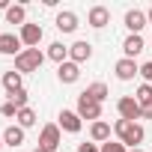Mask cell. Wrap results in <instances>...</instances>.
<instances>
[{"label": "cell", "instance_id": "cell-1", "mask_svg": "<svg viewBox=\"0 0 152 152\" xmlns=\"http://www.w3.org/2000/svg\"><path fill=\"white\" fill-rule=\"evenodd\" d=\"M113 134H116V140H119L122 146H128V149H137V146L143 143V137H146L143 125H140V122H128V119H116V122H113Z\"/></svg>", "mask_w": 152, "mask_h": 152}, {"label": "cell", "instance_id": "cell-2", "mask_svg": "<svg viewBox=\"0 0 152 152\" xmlns=\"http://www.w3.org/2000/svg\"><path fill=\"white\" fill-rule=\"evenodd\" d=\"M45 57H48V54H42L39 48H24V51L15 57V72H21V75H27V72H39L42 63H45Z\"/></svg>", "mask_w": 152, "mask_h": 152}, {"label": "cell", "instance_id": "cell-3", "mask_svg": "<svg viewBox=\"0 0 152 152\" xmlns=\"http://www.w3.org/2000/svg\"><path fill=\"white\" fill-rule=\"evenodd\" d=\"M60 143H63V131H60V125H57V122L42 125V131H39V146H42L45 152H57Z\"/></svg>", "mask_w": 152, "mask_h": 152}, {"label": "cell", "instance_id": "cell-4", "mask_svg": "<svg viewBox=\"0 0 152 152\" xmlns=\"http://www.w3.org/2000/svg\"><path fill=\"white\" fill-rule=\"evenodd\" d=\"M78 116H81V119H90V122H99V119H102V104L93 102L87 93H81V96H78Z\"/></svg>", "mask_w": 152, "mask_h": 152}, {"label": "cell", "instance_id": "cell-5", "mask_svg": "<svg viewBox=\"0 0 152 152\" xmlns=\"http://www.w3.org/2000/svg\"><path fill=\"white\" fill-rule=\"evenodd\" d=\"M116 110H119V119H128V122H137V119L143 116V107L137 104L134 96H122V99L116 102Z\"/></svg>", "mask_w": 152, "mask_h": 152}, {"label": "cell", "instance_id": "cell-6", "mask_svg": "<svg viewBox=\"0 0 152 152\" xmlns=\"http://www.w3.org/2000/svg\"><path fill=\"white\" fill-rule=\"evenodd\" d=\"M57 125H60V131L78 134V131L84 128V119L78 116V110H60V116H57Z\"/></svg>", "mask_w": 152, "mask_h": 152}, {"label": "cell", "instance_id": "cell-7", "mask_svg": "<svg viewBox=\"0 0 152 152\" xmlns=\"http://www.w3.org/2000/svg\"><path fill=\"white\" fill-rule=\"evenodd\" d=\"M42 36H45V30H42V24H24V27H21V33H18V39H21V45H27V48H39V42H42Z\"/></svg>", "mask_w": 152, "mask_h": 152}, {"label": "cell", "instance_id": "cell-8", "mask_svg": "<svg viewBox=\"0 0 152 152\" xmlns=\"http://www.w3.org/2000/svg\"><path fill=\"white\" fill-rule=\"evenodd\" d=\"M113 72H116V78H119V81H134L137 75H140V66H137L134 60H128V57H122V60H116V66H113Z\"/></svg>", "mask_w": 152, "mask_h": 152}, {"label": "cell", "instance_id": "cell-9", "mask_svg": "<svg viewBox=\"0 0 152 152\" xmlns=\"http://www.w3.org/2000/svg\"><path fill=\"white\" fill-rule=\"evenodd\" d=\"M78 78H81V66H78V63L66 60L63 66H57V81H60V84H75Z\"/></svg>", "mask_w": 152, "mask_h": 152}, {"label": "cell", "instance_id": "cell-10", "mask_svg": "<svg viewBox=\"0 0 152 152\" xmlns=\"http://www.w3.org/2000/svg\"><path fill=\"white\" fill-rule=\"evenodd\" d=\"M87 24L96 27V30L107 27V24H110V9H107V6H93V9L87 12Z\"/></svg>", "mask_w": 152, "mask_h": 152}, {"label": "cell", "instance_id": "cell-11", "mask_svg": "<svg viewBox=\"0 0 152 152\" xmlns=\"http://www.w3.org/2000/svg\"><path fill=\"white\" fill-rule=\"evenodd\" d=\"M90 57H93V45H90V42L81 39V42L69 45V60H72V63H78V66H81V63H87Z\"/></svg>", "mask_w": 152, "mask_h": 152}, {"label": "cell", "instance_id": "cell-12", "mask_svg": "<svg viewBox=\"0 0 152 152\" xmlns=\"http://www.w3.org/2000/svg\"><path fill=\"white\" fill-rule=\"evenodd\" d=\"M24 48H21V39L15 33H0V54H6V57H18Z\"/></svg>", "mask_w": 152, "mask_h": 152}, {"label": "cell", "instance_id": "cell-13", "mask_svg": "<svg viewBox=\"0 0 152 152\" xmlns=\"http://www.w3.org/2000/svg\"><path fill=\"white\" fill-rule=\"evenodd\" d=\"M110 131H113V125H110V122H104V119H99V122H93V125H90V140L102 146V143H107V140H110Z\"/></svg>", "mask_w": 152, "mask_h": 152}, {"label": "cell", "instance_id": "cell-14", "mask_svg": "<svg viewBox=\"0 0 152 152\" xmlns=\"http://www.w3.org/2000/svg\"><path fill=\"white\" fill-rule=\"evenodd\" d=\"M149 21H146V12H140V9H128L125 12V27H128V33H137L140 36V30L146 27Z\"/></svg>", "mask_w": 152, "mask_h": 152}, {"label": "cell", "instance_id": "cell-15", "mask_svg": "<svg viewBox=\"0 0 152 152\" xmlns=\"http://www.w3.org/2000/svg\"><path fill=\"white\" fill-rule=\"evenodd\" d=\"M143 48H146V42H143V36H137V33H128L125 42H122V54H125L128 60H134Z\"/></svg>", "mask_w": 152, "mask_h": 152}, {"label": "cell", "instance_id": "cell-16", "mask_svg": "<svg viewBox=\"0 0 152 152\" xmlns=\"http://www.w3.org/2000/svg\"><path fill=\"white\" fill-rule=\"evenodd\" d=\"M57 30L60 33H75V30H78V15H75L72 9L57 12Z\"/></svg>", "mask_w": 152, "mask_h": 152}, {"label": "cell", "instance_id": "cell-17", "mask_svg": "<svg viewBox=\"0 0 152 152\" xmlns=\"http://www.w3.org/2000/svg\"><path fill=\"white\" fill-rule=\"evenodd\" d=\"M0 81H3V90H6V96L9 93H18V90H24V75L21 72H3V78H0Z\"/></svg>", "mask_w": 152, "mask_h": 152}, {"label": "cell", "instance_id": "cell-18", "mask_svg": "<svg viewBox=\"0 0 152 152\" xmlns=\"http://www.w3.org/2000/svg\"><path fill=\"white\" fill-rule=\"evenodd\" d=\"M3 143L12 146V149L21 146V143H24V128H21V125H6V131H3Z\"/></svg>", "mask_w": 152, "mask_h": 152}, {"label": "cell", "instance_id": "cell-19", "mask_svg": "<svg viewBox=\"0 0 152 152\" xmlns=\"http://www.w3.org/2000/svg\"><path fill=\"white\" fill-rule=\"evenodd\" d=\"M6 24H18V27H24V24H27V9H24L21 3L9 6V9H6Z\"/></svg>", "mask_w": 152, "mask_h": 152}, {"label": "cell", "instance_id": "cell-20", "mask_svg": "<svg viewBox=\"0 0 152 152\" xmlns=\"http://www.w3.org/2000/svg\"><path fill=\"white\" fill-rule=\"evenodd\" d=\"M48 60H54L57 66H63V63L69 60V48H66L63 42H51V45H48Z\"/></svg>", "mask_w": 152, "mask_h": 152}, {"label": "cell", "instance_id": "cell-21", "mask_svg": "<svg viewBox=\"0 0 152 152\" xmlns=\"http://www.w3.org/2000/svg\"><path fill=\"white\" fill-rule=\"evenodd\" d=\"M84 93H87V96H90L93 102H99V104H102V102H104V99L110 96V90H107V84H102V81H96V84H90V87H87Z\"/></svg>", "mask_w": 152, "mask_h": 152}, {"label": "cell", "instance_id": "cell-22", "mask_svg": "<svg viewBox=\"0 0 152 152\" xmlns=\"http://www.w3.org/2000/svg\"><path fill=\"white\" fill-rule=\"evenodd\" d=\"M15 122H18L21 128H33V125H36V110H33V107H24V110H18Z\"/></svg>", "mask_w": 152, "mask_h": 152}, {"label": "cell", "instance_id": "cell-23", "mask_svg": "<svg viewBox=\"0 0 152 152\" xmlns=\"http://www.w3.org/2000/svg\"><path fill=\"white\" fill-rule=\"evenodd\" d=\"M134 99H137V104H140V107L152 104V84H140V87H137V93H134Z\"/></svg>", "mask_w": 152, "mask_h": 152}, {"label": "cell", "instance_id": "cell-24", "mask_svg": "<svg viewBox=\"0 0 152 152\" xmlns=\"http://www.w3.org/2000/svg\"><path fill=\"white\" fill-rule=\"evenodd\" d=\"M6 102H12L18 110H24L27 107V102H30V96H27V90H18V93H9V99Z\"/></svg>", "mask_w": 152, "mask_h": 152}, {"label": "cell", "instance_id": "cell-25", "mask_svg": "<svg viewBox=\"0 0 152 152\" xmlns=\"http://www.w3.org/2000/svg\"><path fill=\"white\" fill-rule=\"evenodd\" d=\"M102 152H128V146H122L119 140H107L102 143Z\"/></svg>", "mask_w": 152, "mask_h": 152}, {"label": "cell", "instance_id": "cell-26", "mask_svg": "<svg viewBox=\"0 0 152 152\" xmlns=\"http://www.w3.org/2000/svg\"><path fill=\"white\" fill-rule=\"evenodd\" d=\"M0 113H3L6 119H12V116H18V107L12 102H3V104H0Z\"/></svg>", "mask_w": 152, "mask_h": 152}, {"label": "cell", "instance_id": "cell-27", "mask_svg": "<svg viewBox=\"0 0 152 152\" xmlns=\"http://www.w3.org/2000/svg\"><path fill=\"white\" fill-rule=\"evenodd\" d=\"M140 78H143V84H152V60L140 66Z\"/></svg>", "mask_w": 152, "mask_h": 152}, {"label": "cell", "instance_id": "cell-28", "mask_svg": "<svg viewBox=\"0 0 152 152\" xmlns=\"http://www.w3.org/2000/svg\"><path fill=\"white\" fill-rule=\"evenodd\" d=\"M78 152H102L99 143H78Z\"/></svg>", "mask_w": 152, "mask_h": 152}, {"label": "cell", "instance_id": "cell-29", "mask_svg": "<svg viewBox=\"0 0 152 152\" xmlns=\"http://www.w3.org/2000/svg\"><path fill=\"white\" fill-rule=\"evenodd\" d=\"M140 119H152V104H146V107H143V116H140Z\"/></svg>", "mask_w": 152, "mask_h": 152}, {"label": "cell", "instance_id": "cell-30", "mask_svg": "<svg viewBox=\"0 0 152 152\" xmlns=\"http://www.w3.org/2000/svg\"><path fill=\"white\" fill-rule=\"evenodd\" d=\"M146 21H149V27H152V6H149V12H146Z\"/></svg>", "mask_w": 152, "mask_h": 152}, {"label": "cell", "instance_id": "cell-31", "mask_svg": "<svg viewBox=\"0 0 152 152\" xmlns=\"http://www.w3.org/2000/svg\"><path fill=\"white\" fill-rule=\"evenodd\" d=\"M0 9H3V12H6V9H9V3H6V0H0Z\"/></svg>", "mask_w": 152, "mask_h": 152}, {"label": "cell", "instance_id": "cell-32", "mask_svg": "<svg viewBox=\"0 0 152 152\" xmlns=\"http://www.w3.org/2000/svg\"><path fill=\"white\" fill-rule=\"evenodd\" d=\"M3 146H6V143H3V134H0V149H3Z\"/></svg>", "mask_w": 152, "mask_h": 152}, {"label": "cell", "instance_id": "cell-33", "mask_svg": "<svg viewBox=\"0 0 152 152\" xmlns=\"http://www.w3.org/2000/svg\"><path fill=\"white\" fill-rule=\"evenodd\" d=\"M33 152H45V149H42V146H36V149H33Z\"/></svg>", "mask_w": 152, "mask_h": 152}, {"label": "cell", "instance_id": "cell-34", "mask_svg": "<svg viewBox=\"0 0 152 152\" xmlns=\"http://www.w3.org/2000/svg\"><path fill=\"white\" fill-rule=\"evenodd\" d=\"M128 152H143V149H140V146H137V149H128Z\"/></svg>", "mask_w": 152, "mask_h": 152}]
</instances>
